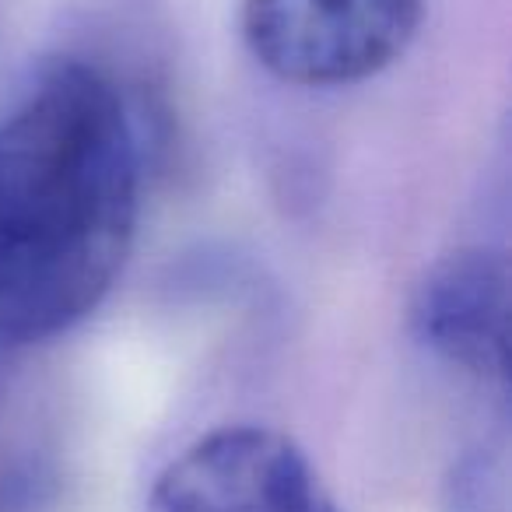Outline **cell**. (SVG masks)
<instances>
[{
    "label": "cell",
    "mask_w": 512,
    "mask_h": 512,
    "mask_svg": "<svg viewBox=\"0 0 512 512\" xmlns=\"http://www.w3.org/2000/svg\"><path fill=\"white\" fill-rule=\"evenodd\" d=\"M127 102L102 71L57 60L0 116V341L36 344L113 288L141 204Z\"/></svg>",
    "instance_id": "cell-1"
},
{
    "label": "cell",
    "mask_w": 512,
    "mask_h": 512,
    "mask_svg": "<svg viewBox=\"0 0 512 512\" xmlns=\"http://www.w3.org/2000/svg\"><path fill=\"white\" fill-rule=\"evenodd\" d=\"M148 512H341L306 453L271 428H221L162 470Z\"/></svg>",
    "instance_id": "cell-3"
},
{
    "label": "cell",
    "mask_w": 512,
    "mask_h": 512,
    "mask_svg": "<svg viewBox=\"0 0 512 512\" xmlns=\"http://www.w3.org/2000/svg\"><path fill=\"white\" fill-rule=\"evenodd\" d=\"M505 260L488 249H463L428 271L414 299L418 337L470 372H502L505 362Z\"/></svg>",
    "instance_id": "cell-4"
},
{
    "label": "cell",
    "mask_w": 512,
    "mask_h": 512,
    "mask_svg": "<svg viewBox=\"0 0 512 512\" xmlns=\"http://www.w3.org/2000/svg\"><path fill=\"white\" fill-rule=\"evenodd\" d=\"M425 0H246L253 57L292 85H351L390 67L421 22Z\"/></svg>",
    "instance_id": "cell-2"
}]
</instances>
